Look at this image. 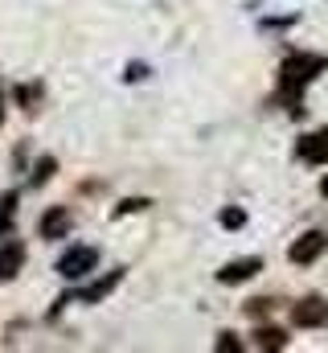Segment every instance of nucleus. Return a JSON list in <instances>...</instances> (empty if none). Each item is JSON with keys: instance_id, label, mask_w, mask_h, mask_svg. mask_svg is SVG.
<instances>
[{"instance_id": "nucleus-1", "label": "nucleus", "mask_w": 328, "mask_h": 353, "mask_svg": "<svg viewBox=\"0 0 328 353\" xmlns=\"http://www.w3.org/2000/svg\"><path fill=\"white\" fill-rule=\"evenodd\" d=\"M328 70L325 54H312V50H291L283 62H279V79H275V103L291 115V119H304V90L312 87L320 74Z\"/></svg>"}, {"instance_id": "nucleus-2", "label": "nucleus", "mask_w": 328, "mask_h": 353, "mask_svg": "<svg viewBox=\"0 0 328 353\" xmlns=\"http://www.w3.org/2000/svg\"><path fill=\"white\" fill-rule=\"evenodd\" d=\"M94 267H99V247H70V251L58 259V275H62L66 283H79V279H86Z\"/></svg>"}, {"instance_id": "nucleus-3", "label": "nucleus", "mask_w": 328, "mask_h": 353, "mask_svg": "<svg viewBox=\"0 0 328 353\" xmlns=\"http://www.w3.org/2000/svg\"><path fill=\"white\" fill-rule=\"evenodd\" d=\"M325 251H328V234L325 230H304V234L287 247V259H291L296 267H308V263H316Z\"/></svg>"}, {"instance_id": "nucleus-4", "label": "nucleus", "mask_w": 328, "mask_h": 353, "mask_svg": "<svg viewBox=\"0 0 328 353\" xmlns=\"http://www.w3.org/2000/svg\"><path fill=\"white\" fill-rule=\"evenodd\" d=\"M291 321H296L300 329H325L328 325V300L325 296H316V292L304 296V300L291 308Z\"/></svg>"}, {"instance_id": "nucleus-5", "label": "nucleus", "mask_w": 328, "mask_h": 353, "mask_svg": "<svg viewBox=\"0 0 328 353\" xmlns=\"http://www.w3.org/2000/svg\"><path fill=\"white\" fill-rule=\"evenodd\" d=\"M258 271H263V259H258V255L230 259V263L218 267V283H222V288H238V283H246V279H254Z\"/></svg>"}, {"instance_id": "nucleus-6", "label": "nucleus", "mask_w": 328, "mask_h": 353, "mask_svg": "<svg viewBox=\"0 0 328 353\" xmlns=\"http://www.w3.org/2000/svg\"><path fill=\"white\" fill-rule=\"evenodd\" d=\"M74 230V214L66 205H50L41 218H37V234L41 239H66Z\"/></svg>"}, {"instance_id": "nucleus-7", "label": "nucleus", "mask_w": 328, "mask_h": 353, "mask_svg": "<svg viewBox=\"0 0 328 353\" xmlns=\"http://www.w3.org/2000/svg\"><path fill=\"white\" fill-rule=\"evenodd\" d=\"M119 283H123V267H115V271L99 275V279H94V283H86V288H74V300H79V304H99V300H107Z\"/></svg>"}, {"instance_id": "nucleus-8", "label": "nucleus", "mask_w": 328, "mask_h": 353, "mask_svg": "<svg viewBox=\"0 0 328 353\" xmlns=\"http://www.w3.org/2000/svg\"><path fill=\"white\" fill-rule=\"evenodd\" d=\"M296 157H300L304 165H328V123L316 128V132H308V136L296 144Z\"/></svg>"}, {"instance_id": "nucleus-9", "label": "nucleus", "mask_w": 328, "mask_h": 353, "mask_svg": "<svg viewBox=\"0 0 328 353\" xmlns=\"http://www.w3.org/2000/svg\"><path fill=\"white\" fill-rule=\"evenodd\" d=\"M21 267H25V243H21V239H8V243L0 247V283L17 279Z\"/></svg>"}, {"instance_id": "nucleus-10", "label": "nucleus", "mask_w": 328, "mask_h": 353, "mask_svg": "<svg viewBox=\"0 0 328 353\" xmlns=\"http://www.w3.org/2000/svg\"><path fill=\"white\" fill-rule=\"evenodd\" d=\"M41 83H21V87H12V99H17V107L25 111V115H33L37 107H41Z\"/></svg>"}, {"instance_id": "nucleus-11", "label": "nucleus", "mask_w": 328, "mask_h": 353, "mask_svg": "<svg viewBox=\"0 0 328 353\" xmlns=\"http://www.w3.org/2000/svg\"><path fill=\"white\" fill-rule=\"evenodd\" d=\"M254 350H287V333L275 325H258L254 329Z\"/></svg>"}, {"instance_id": "nucleus-12", "label": "nucleus", "mask_w": 328, "mask_h": 353, "mask_svg": "<svg viewBox=\"0 0 328 353\" xmlns=\"http://www.w3.org/2000/svg\"><path fill=\"white\" fill-rule=\"evenodd\" d=\"M54 173H58V161H54V157H41V161L33 165V173H29V185H37V189H41V185H50V181H54Z\"/></svg>"}, {"instance_id": "nucleus-13", "label": "nucleus", "mask_w": 328, "mask_h": 353, "mask_svg": "<svg viewBox=\"0 0 328 353\" xmlns=\"http://www.w3.org/2000/svg\"><path fill=\"white\" fill-rule=\"evenodd\" d=\"M271 312H275V300H271V296H254V300H246V316L263 321V316H271Z\"/></svg>"}, {"instance_id": "nucleus-14", "label": "nucleus", "mask_w": 328, "mask_h": 353, "mask_svg": "<svg viewBox=\"0 0 328 353\" xmlns=\"http://www.w3.org/2000/svg\"><path fill=\"white\" fill-rule=\"evenodd\" d=\"M152 201L148 197H123L119 205H115V218H127V214H140V210H148Z\"/></svg>"}, {"instance_id": "nucleus-15", "label": "nucleus", "mask_w": 328, "mask_h": 353, "mask_svg": "<svg viewBox=\"0 0 328 353\" xmlns=\"http://www.w3.org/2000/svg\"><path fill=\"white\" fill-rule=\"evenodd\" d=\"M214 350L218 353H243V341H238V333H218V341H214Z\"/></svg>"}, {"instance_id": "nucleus-16", "label": "nucleus", "mask_w": 328, "mask_h": 353, "mask_svg": "<svg viewBox=\"0 0 328 353\" xmlns=\"http://www.w3.org/2000/svg\"><path fill=\"white\" fill-rule=\"evenodd\" d=\"M218 222H222L226 230H243V226H246V210H234V205H230V210H222V218H218Z\"/></svg>"}, {"instance_id": "nucleus-17", "label": "nucleus", "mask_w": 328, "mask_h": 353, "mask_svg": "<svg viewBox=\"0 0 328 353\" xmlns=\"http://www.w3.org/2000/svg\"><path fill=\"white\" fill-rule=\"evenodd\" d=\"M123 79H127V83H136V79H148V66H144V62H132Z\"/></svg>"}, {"instance_id": "nucleus-18", "label": "nucleus", "mask_w": 328, "mask_h": 353, "mask_svg": "<svg viewBox=\"0 0 328 353\" xmlns=\"http://www.w3.org/2000/svg\"><path fill=\"white\" fill-rule=\"evenodd\" d=\"M0 123H4V87H0Z\"/></svg>"}, {"instance_id": "nucleus-19", "label": "nucleus", "mask_w": 328, "mask_h": 353, "mask_svg": "<svg viewBox=\"0 0 328 353\" xmlns=\"http://www.w3.org/2000/svg\"><path fill=\"white\" fill-rule=\"evenodd\" d=\"M320 193H325V197H328V173H325V181H320Z\"/></svg>"}]
</instances>
